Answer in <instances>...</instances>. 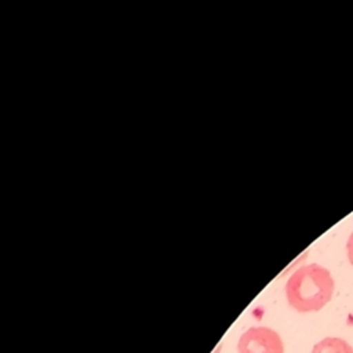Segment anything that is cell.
<instances>
[{"instance_id":"1","label":"cell","mask_w":353,"mask_h":353,"mask_svg":"<svg viewBox=\"0 0 353 353\" xmlns=\"http://www.w3.org/2000/svg\"><path fill=\"white\" fill-rule=\"evenodd\" d=\"M335 281L328 269L317 263L298 268L285 283L288 305L301 313L317 312L332 298Z\"/></svg>"},{"instance_id":"2","label":"cell","mask_w":353,"mask_h":353,"mask_svg":"<svg viewBox=\"0 0 353 353\" xmlns=\"http://www.w3.org/2000/svg\"><path fill=\"white\" fill-rule=\"evenodd\" d=\"M239 353H284L280 335L269 327H251L241 334L237 342Z\"/></svg>"},{"instance_id":"3","label":"cell","mask_w":353,"mask_h":353,"mask_svg":"<svg viewBox=\"0 0 353 353\" xmlns=\"http://www.w3.org/2000/svg\"><path fill=\"white\" fill-rule=\"evenodd\" d=\"M312 353H353V347L342 338L327 336L313 346Z\"/></svg>"},{"instance_id":"4","label":"cell","mask_w":353,"mask_h":353,"mask_svg":"<svg viewBox=\"0 0 353 353\" xmlns=\"http://www.w3.org/2000/svg\"><path fill=\"white\" fill-rule=\"evenodd\" d=\"M346 252H347V259L350 262V265L353 266V232L350 233L347 243H346Z\"/></svg>"}]
</instances>
